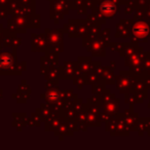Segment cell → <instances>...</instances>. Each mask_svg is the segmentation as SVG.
<instances>
[{"label":"cell","mask_w":150,"mask_h":150,"mask_svg":"<svg viewBox=\"0 0 150 150\" xmlns=\"http://www.w3.org/2000/svg\"><path fill=\"white\" fill-rule=\"evenodd\" d=\"M11 63V59L7 56H5L4 59L3 58L0 59V65H2V66H8Z\"/></svg>","instance_id":"obj_1"}]
</instances>
